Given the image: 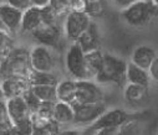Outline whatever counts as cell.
Here are the masks:
<instances>
[{"instance_id": "40", "label": "cell", "mask_w": 158, "mask_h": 135, "mask_svg": "<svg viewBox=\"0 0 158 135\" xmlns=\"http://www.w3.org/2000/svg\"><path fill=\"white\" fill-rule=\"evenodd\" d=\"M152 2H153V4H154L156 6H158V0H152Z\"/></svg>"}, {"instance_id": "36", "label": "cell", "mask_w": 158, "mask_h": 135, "mask_svg": "<svg viewBox=\"0 0 158 135\" xmlns=\"http://www.w3.org/2000/svg\"><path fill=\"white\" fill-rule=\"evenodd\" d=\"M57 135H80V133L75 129H67V130H61Z\"/></svg>"}, {"instance_id": "19", "label": "cell", "mask_w": 158, "mask_h": 135, "mask_svg": "<svg viewBox=\"0 0 158 135\" xmlns=\"http://www.w3.org/2000/svg\"><path fill=\"white\" fill-rule=\"evenodd\" d=\"M126 77H127V83H133V84L144 85V87H149V83L152 81L147 69H143L132 62L127 63Z\"/></svg>"}, {"instance_id": "35", "label": "cell", "mask_w": 158, "mask_h": 135, "mask_svg": "<svg viewBox=\"0 0 158 135\" xmlns=\"http://www.w3.org/2000/svg\"><path fill=\"white\" fill-rule=\"evenodd\" d=\"M51 3V0H31V4L34 6H39V8H43L45 5H49Z\"/></svg>"}, {"instance_id": "27", "label": "cell", "mask_w": 158, "mask_h": 135, "mask_svg": "<svg viewBox=\"0 0 158 135\" xmlns=\"http://www.w3.org/2000/svg\"><path fill=\"white\" fill-rule=\"evenodd\" d=\"M41 16L44 25H56V10L51 4L41 8Z\"/></svg>"}, {"instance_id": "38", "label": "cell", "mask_w": 158, "mask_h": 135, "mask_svg": "<svg viewBox=\"0 0 158 135\" xmlns=\"http://www.w3.org/2000/svg\"><path fill=\"white\" fill-rule=\"evenodd\" d=\"M0 30H5V31H6V29H5V26H4L3 21H2V19H0Z\"/></svg>"}, {"instance_id": "23", "label": "cell", "mask_w": 158, "mask_h": 135, "mask_svg": "<svg viewBox=\"0 0 158 135\" xmlns=\"http://www.w3.org/2000/svg\"><path fill=\"white\" fill-rule=\"evenodd\" d=\"M30 89L41 102H57L56 85H30Z\"/></svg>"}, {"instance_id": "41", "label": "cell", "mask_w": 158, "mask_h": 135, "mask_svg": "<svg viewBox=\"0 0 158 135\" xmlns=\"http://www.w3.org/2000/svg\"><path fill=\"white\" fill-rule=\"evenodd\" d=\"M2 63H3V60H2V58H0V67H2Z\"/></svg>"}, {"instance_id": "1", "label": "cell", "mask_w": 158, "mask_h": 135, "mask_svg": "<svg viewBox=\"0 0 158 135\" xmlns=\"http://www.w3.org/2000/svg\"><path fill=\"white\" fill-rule=\"evenodd\" d=\"M127 62L111 54H103L101 68L96 76V82L100 84H116L125 87L127 83Z\"/></svg>"}, {"instance_id": "2", "label": "cell", "mask_w": 158, "mask_h": 135, "mask_svg": "<svg viewBox=\"0 0 158 135\" xmlns=\"http://www.w3.org/2000/svg\"><path fill=\"white\" fill-rule=\"evenodd\" d=\"M24 49H13L3 60L0 72L5 78L15 77L27 79V76L31 71L29 52L23 51Z\"/></svg>"}, {"instance_id": "25", "label": "cell", "mask_w": 158, "mask_h": 135, "mask_svg": "<svg viewBox=\"0 0 158 135\" xmlns=\"http://www.w3.org/2000/svg\"><path fill=\"white\" fill-rule=\"evenodd\" d=\"M84 11L91 18H97L103 14V5H102V0L98 2H89L84 3Z\"/></svg>"}, {"instance_id": "26", "label": "cell", "mask_w": 158, "mask_h": 135, "mask_svg": "<svg viewBox=\"0 0 158 135\" xmlns=\"http://www.w3.org/2000/svg\"><path fill=\"white\" fill-rule=\"evenodd\" d=\"M23 98L25 99V102H26V104H27V107H29L31 114H35V113L37 112V109L40 108V105H41V101L39 99V98L31 92V89H30V88L24 93Z\"/></svg>"}, {"instance_id": "30", "label": "cell", "mask_w": 158, "mask_h": 135, "mask_svg": "<svg viewBox=\"0 0 158 135\" xmlns=\"http://www.w3.org/2000/svg\"><path fill=\"white\" fill-rule=\"evenodd\" d=\"M148 73H149L152 81L158 82V56L154 58V61L152 62L151 67L148 68Z\"/></svg>"}, {"instance_id": "8", "label": "cell", "mask_w": 158, "mask_h": 135, "mask_svg": "<svg viewBox=\"0 0 158 135\" xmlns=\"http://www.w3.org/2000/svg\"><path fill=\"white\" fill-rule=\"evenodd\" d=\"M131 119V115L120 108H113L110 110H106L94 124L89 126V131H97L100 129L105 128H118L122 126L126 121Z\"/></svg>"}, {"instance_id": "33", "label": "cell", "mask_w": 158, "mask_h": 135, "mask_svg": "<svg viewBox=\"0 0 158 135\" xmlns=\"http://www.w3.org/2000/svg\"><path fill=\"white\" fill-rule=\"evenodd\" d=\"M13 124L10 120H6L4 123H0V135H10Z\"/></svg>"}, {"instance_id": "42", "label": "cell", "mask_w": 158, "mask_h": 135, "mask_svg": "<svg viewBox=\"0 0 158 135\" xmlns=\"http://www.w3.org/2000/svg\"><path fill=\"white\" fill-rule=\"evenodd\" d=\"M4 3V0H0V4H3Z\"/></svg>"}, {"instance_id": "24", "label": "cell", "mask_w": 158, "mask_h": 135, "mask_svg": "<svg viewBox=\"0 0 158 135\" xmlns=\"http://www.w3.org/2000/svg\"><path fill=\"white\" fill-rule=\"evenodd\" d=\"M34 125L35 124H34L32 117H30V118L18 123V124H13L10 135H31Z\"/></svg>"}, {"instance_id": "21", "label": "cell", "mask_w": 158, "mask_h": 135, "mask_svg": "<svg viewBox=\"0 0 158 135\" xmlns=\"http://www.w3.org/2000/svg\"><path fill=\"white\" fill-rule=\"evenodd\" d=\"M85 60H86V69H87V78L89 79H95L103 60V54L101 50H95L85 54Z\"/></svg>"}, {"instance_id": "9", "label": "cell", "mask_w": 158, "mask_h": 135, "mask_svg": "<svg viewBox=\"0 0 158 135\" xmlns=\"http://www.w3.org/2000/svg\"><path fill=\"white\" fill-rule=\"evenodd\" d=\"M29 57L31 69L40 72H52L55 68V57L48 46L37 45L29 52Z\"/></svg>"}, {"instance_id": "37", "label": "cell", "mask_w": 158, "mask_h": 135, "mask_svg": "<svg viewBox=\"0 0 158 135\" xmlns=\"http://www.w3.org/2000/svg\"><path fill=\"white\" fill-rule=\"evenodd\" d=\"M5 99V96H4V92H3V88L0 85V101H4Z\"/></svg>"}, {"instance_id": "6", "label": "cell", "mask_w": 158, "mask_h": 135, "mask_svg": "<svg viewBox=\"0 0 158 135\" xmlns=\"http://www.w3.org/2000/svg\"><path fill=\"white\" fill-rule=\"evenodd\" d=\"M73 124L76 125H91L94 124L107 109L105 103H87V104H80L73 103Z\"/></svg>"}, {"instance_id": "20", "label": "cell", "mask_w": 158, "mask_h": 135, "mask_svg": "<svg viewBox=\"0 0 158 135\" xmlns=\"http://www.w3.org/2000/svg\"><path fill=\"white\" fill-rule=\"evenodd\" d=\"M73 117H75V112L72 104L61 101H57L55 103L52 119L56 120L59 124L64 125V124L73 123Z\"/></svg>"}, {"instance_id": "3", "label": "cell", "mask_w": 158, "mask_h": 135, "mask_svg": "<svg viewBox=\"0 0 158 135\" xmlns=\"http://www.w3.org/2000/svg\"><path fill=\"white\" fill-rule=\"evenodd\" d=\"M122 18L131 26H144L158 18V6L152 0H138L122 10Z\"/></svg>"}, {"instance_id": "18", "label": "cell", "mask_w": 158, "mask_h": 135, "mask_svg": "<svg viewBox=\"0 0 158 135\" xmlns=\"http://www.w3.org/2000/svg\"><path fill=\"white\" fill-rule=\"evenodd\" d=\"M76 91L77 84L76 79H64L56 84L57 101L73 104L76 102Z\"/></svg>"}, {"instance_id": "17", "label": "cell", "mask_w": 158, "mask_h": 135, "mask_svg": "<svg viewBox=\"0 0 158 135\" xmlns=\"http://www.w3.org/2000/svg\"><path fill=\"white\" fill-rule=\"evenodd\" d=\"M123 97L131 105H138L148 98V87L133 83H126L123 87Z\"/></svg>"}, {"instance_id": "15", "label": "cell", "mask_w": 158, "mask_h": 135, "mask_svg": "<svg viewBox=\"0 0 158 135\" xmlns=\"http://www.w3.org/2000/svg\"><path fill=\"white\" fill-rule=\"evenodd\" d=\"M156 57H157V54L153 47L147 46V45H139V46H137L133 50L130 62L148 71V68L151 67V65Z\"/></svg>"}, {"instance_id": "5", "label": "cell", "mask_w": 158, "mask_h": 135, "mask_svg": "<svg viewBox=\"0 0 158 135\" xmlns=\"http://www.w3.org/2000/svg\"><path fill=\"white\" fill-rule=\"evenodd\" d=\"M91 25L90 16L84 10H72L65 20L64 31L69 40L76 41Z\"/></svg>"}, {"instance_id": "22", "label": "cell", "mask_w": 158, "mask_h": 135, "mask_svg": "<svg viewBox=\"0 0 158 135\" xmlns=\"http://www.w3.org/2000/svg\"><path fill=\"white\" fill-rule=\"evenodd\" d=\"M30 85H56L59 83L57 77L52 72H40L31 69L27 76Z\"/></svg>"}, {"instance_id": "4", "label": "cell", "mask_w": 158, "mask_h": 135, "mask_svg": "<svg viewBox=\"0 0 158 135\" xmlns=\"http://www.w3.org/2000/svg\"><path fill=\"white\" fill-rule=\"evenodd\" d=\"M65 65L67 72L76 79H89L87 78V69H86V60L85 52L78 46L77 42H73L69 47L66 56H65Z\"/></svg>"}, {"instance_id": "39", "label": "cell", "mask_w": 158, "mask_h": 135, "mask_svg": "<svg viewBox=\"0 0 158 135\" xmlns=\"http://www.w3.org/2000/svg\"><path fill=\"white\" fill-rule=\"evenodd\" d=\"M84 3H89V2H98V0H82Z\"/></svg>"}, {"instance_id": "13", "label": "cell", "mask_w": 158, "mask_h": 135, "mask_svg": "<svg viewBox=\"0 0 158 135\" xmlns=\"http://www.w3.org/2000/svg\"><path fill=\"white\" fill-rule=\"evenodd\" d=\"M31 35L40 42V45L48 47H55L59 38H60V31L56 25H41L39 29L31 32Z\"/></svg>"}, {"instance_id": "34", "label": "cell", "mask_w": 158, "mask_h": 135, "mask_svg": "<svg viewBox=\"0 0 158 135\" xmlns=\"http://www.w3.org/2000/svg\"><path fill=\"white\" fill-rule=\"evenodd\" d=\"M112 2H113V3H114L117 6H120V8L125 9V8L130 6V5H132L133 3L138 2V0H112Z\"/></svg>"}, {"instance_id": "44", "label": "cell", "mask_w": 158, "mask_h": 135, "mask_svg": "<svg viewBox=\"0 0 158 135\" xmlns=\"http://www.w3.org/2000/svg\"><path fill=\"white\" fill-rule=\"evenodd\" d=\"M157 135H158V134H157Z\"/></svg>"}, {"instance_id": "32", "label": "cell", "mask_w": 158, "mask_h": 135, "mask_svg": "<svg viewBox=\"0 0 158 135\" xmlns=\"http://www.w3.org/2000/svg\"><path fill=\"white\" fill-rule=\"evenodd\" d=\"M6 120H9L6 102L0 101V123H4V121H6Z\"/></svg>"}, {"instance_id": "28", "label": "cell", "mask_w": 158, "mask_h": 135, "mask_svg": "<svg viewBox=\"0 0 158 135\" xmlns=\"http://www.w3.org/2000/svg\"><path fill=\"white\" fill-rule=\"evenodd\" d=\"M13 42L10 36L8 35V31L0 30V55L6 56L13 50Z\"/></svg>"}, {"instance_id": "11", "label": "cell", "mask_w": 158, "mask_h": 135, "mask_svg": "<svg viewBox=\"0 0 158 135\" xmlns=\"http://www.w3.org/2000/svg\"><path fill=\"white\" fill-rule=\"evenodd\" d=\"M6 108H8L9 120L11 121V124H18L32 115L23 97H15L8 99Z\"/></svg>"}, {"instance_id": "12", "label": "cell", "mask_w": 158, "mask_h": 135, "mask_svg": "<svg viewBox=\"0 0 158 135\" xmlns=\"http://www.w3.org/2000/svg\"><path fill=\"white\" fill-rule=\"evenodd\" d=\"M2 88H3L5 99H10V98H15V97H23L24 93L30 88V84H29L27 79L9 77L3 81Z\"/></svg>"}, {"instance_id": "29", "label": "cell", "mask_w": 158, "mask_h": 135, "mask_svg": "<svg viewBox=\"0 0 158 135\" xmlns=\"http://www.w3.org/2000/svg\"><path fill=\"white\" fill-rule=\"evenodd\" d=\"M5 3H8L9 5L19 9L21 11H25L26 9H29L30 6H32L31 0H5Z\"/></svg>"}, {"instance_id": "10", "label": "cell", "mask_w": 158, "mask_h": 135, "mask_svg": "<svg viewBox=\"0 0 158 135\" xmlns=\"http://www.w3.org/2000/svg\"><path fill=\"white\" fill-rule=\"evenodd\" d=\"M23 13L24 11L9 5L8 3L0 4V19H2L6 31L15 34L21 29Z\"/></svg>"}, {"instance_id": "16", "label": "cell", "mask_w": 158, "mask_h": 135, "mask_svg": "<svg viewBox=\"0 0 158 135\" xmlns=\"http://www.w3.org/2000/svg\"><path fill=\"white\" fill-rule=\"evenodd\" d=\"M43 25V16H41V8L39 6H30L23 13V21L20 31L24 34L32 32Z\"/></svg>"}, {"instance_id": "14", "label": "cell", "mask_w": 158, "mask_h": 135, "mask_svg": "<svg viewBox=\"0 0 158 135\" xmlns=\"http://www.w3.org/2000/svg\"><path fill=\"white\" fill-rule=\"evenodd\" d=\"M75 42L78 43V46L82 49V51L90 52V51H95V50H100V34H98V29L96 26V24L91 22V25L87 27V30L78 37Z\"/></svg>"}, {"instance_id": "43", "label": "cell", "mask_w": 158, "mask_h": 135, "mask_svg": "<svg viewBox=\"0 0 158 135\" xmlns=\"http://www.w3.org/2000/svg\"><path fill=\"white\" fill-rule=\"evenodd\" d=\"M117 135H122V133H120V134H117Z\"/></svg>"}, {"instance_id": "7", "label": "cell", "mask_w": 158, "mask_h": 135, "mask_svg": "<svg viewBox=\"0 0 158 135\" xmlns=\"http://www.w3.org/2000/svg\"><path fill=\"white\" fill-rule=\"evenodd\" d=\"M76 84H77V91H76L75 103L87 104V103L103 102L105 96L97 82H92L91 79H80L76 81Z\"/></svg>"}, {"instance_id": "31", "label": "cell", "mask_w": 158, "mask_h": 135, "mask_svg": "<svg viewBox=\"0 0 158 135\" xmlns=\"http://www.w3.org/2000/svg\"><path fill=\"white\" fill-rule=\"evenodd\" d=\"M31 135H51L46 125H34Z\"/></svg>"}]
</instances>
